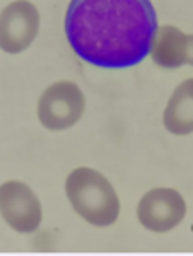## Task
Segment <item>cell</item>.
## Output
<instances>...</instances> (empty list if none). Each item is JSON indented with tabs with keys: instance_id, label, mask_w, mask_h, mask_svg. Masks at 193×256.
<instances>
[{
	"instance_id": "obj_1",
	"label": "cell",
	"mask_w": 193,
	"mask_h": 256,
	"mask_svg": "<svg viewBox=\"0 0 193 256\" xmlns=\"http://www.w3.org/2000/svg\"><path fill=\"white\" fill-rule=\"evenodd\" d=\"M151 0H70L65 36L81 60L102 68H126L150 54L156 32Z\"/></svg>"
},
{
	"instance_id": "obj_2",
	"label": "cell",
	"mask_w": 193,
	"mask_h": 256,
	"mask_svg": "<svg viewBox=\"0 0 193 256\" xmlns=\"http://www.w3.org/2000/svg\"><path fill=\"white\" fill-rule=\"evenodd\" d=\"M65 195L72 209L96 228L111 226L120 216V198L104 174L92 167H78L65 179Z\"/></svg>"
},
{
	"instance_id": "obj_3",
	"label": "cell",
	"mask_w": 193,
	"mask_h": 256,
	"mask_svg": "<svg viewBox=\"0 0 193 256\" xmlns=\"http://www.w3.org/2000/svg\"><path fill=\"white\" fill-rule=\"evenodd\" d=\"M84 106V95L76 82L56 81L40 95L37 102V118L46 130L64 132L81 120Z\"/></svg>"
},
{
	"instance_id": "obj_4",
	"label": "cell",
	"mask_w": 193,
	"mask_h": 256,
	"mask_svg": "<svg viewBox=\"0 0 193 256\" xmlns=\"http://www.w3.org/2000/svg\"><path fill=\"white\" fill-rule=\"evenodd\" d=\"M0 216L18 234H32L42 221L40 200L23 181H6L0 184Z\"/></svg>"
},
{
	"instance_id": "obj_5",
	"label": "cell",
	"mask_w": 193,
	"mask_h": 256,
	"mask_svg": "<svg viewBox=\"0 0 193 256\" xmlns=\"http://www.w3.org/2000/svg\"><path fill=\"white\" fill-rule=\"evenodd\" d=\"M40 16L28 0H14L0 12V50L18 54L32 46L39 34Z\"/></svg>"
},
{
	"instance_id": "obj_6",
	"label": "cell",
	"mask_w": 193,
	"mask_h": 256,
	"mask_svg": "<svg viewBox=\"0 0 193 256\" xmlns=\"http://www.w3.org/2000/svg\"><path fill=\"white\" fill-rule=\"evenodd\" d=\"M186 216V202L174 188H153L137 204V220L146 230L165 234Z\"/></svg>"
},
{
	"instance_id": "obj_7",
	"label": "cell",
	"mask_w": 193,
	"mask_h": 256,
	"mask_svg": "<svg viewBox=\"0 0 193 256\" xmlns=\"http://www.w3.org/2000/svg\"><path fill=\"white\" fill-rule=\"evenodd\" d=\"M150 54L162 68L193 65V34H184L174 25L156 26Z\"/></svg>"
},
{
	"instance_id": "obj_8",
	"label": "cell",
	"mask_w": 193,
	"mask_h": 256,
	"mask_svg": "<svg viewBox=\"0 0 193 256\" xmlns=\"http://www.w3.org/2000/svg\"><path fill=\"white\" fill-rule=\"evenodd\" d=\"M164 126L174 136L193 134V78L182 81L164 109Z\"/></svg>"
}]
</instances>
